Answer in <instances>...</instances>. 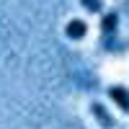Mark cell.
Listing matches in <instances>:
<instances>
[{"instance_id": "obj_2", "label": "cell", "mask_w": 129, "mask_h": 129, "mask_svg": "<svg viewBox=\"0 0 129 129\" xmlns=\"http://www.w3.org/2000/svg\"><path fill=\"white\" fill-rule=\"evenodd\" d=\"M64 34H67V39L78 41V39H83L85 34H88V23L80 21V18H72L70 23H67V28H64Z\"/></svg>"}, {"instance_id": "obj_5", "label": "cell", "mask_w": 129, "mask_h": 129, "mask_svg": "<svg viewBox=\"0 0 129 129\" xmlns=\"http://www.w3.org/2000/svg\"><path fill=\"white\" fill-rule=\"evenodd\" d=\"M80 3L90 10V13H101L103 10V0H80Z\"/></svg>"}, {"instance_id": "obj_4", "label": "cell", "mask_w": 129, "mask_h": 129, "mask_svg": "<svg viewBox=\"0 0 129 129\" xmlns=\"http://www.w3.org/2000/svg\"><path fill=\"white\" fill-rule=\"evenodd\" d=\"M116 26H119V13H106L101 18V36H114L116 34Z\"/></svg>"}, {"instance_id": "obj_3", "label": "cell", "mask_w": 129, "mask_h": 129, "mask_svg": "<svg viewBox=\"0 0 129 129\" xmlns=\"http://www.w3.org/2000/svg\"><path fill=\"white\" fill-rule=\"evenodd\" d=\"M90 111H93L95 121H98L103 129H111V126H114V116L103 109V103H98V101H95V103H90Z\"/></svg>"}, {"instance_id": "obj_1", "label": "cell", "mask_w": 129, "mask_h": 129, "mask_svg": "<svg viewBox=\"0 0 129 129\" xmlns=\"http://www.w3.org/2000/svg\"><path fill=\"white\" fill-rule=\"evenodd\" d=\"M109 95H111V101L119 106L124 114H129V90H126V88H121V85H111V88H109Z\"/></svg>"}]
</instances>
